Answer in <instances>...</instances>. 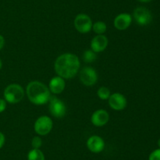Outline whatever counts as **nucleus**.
Returning a JSON list of instances; mask_svg holds the SVG:
<instances>
[{"label":"nucleus","instance_id":"f257e3e1","mask_svg":"<svg viewBox=\"0 0 160 160\" xmlns=\"http://www.w3.org/2000/svg\"><path fill=\"white\" fill-rule=\"evenodd\" d=\"M81 62L76 54L65 53L56 58L54 64V70L57 75L64 79H70L79 72Z\"/></svg>","mask_w":160,"mask_h":160},{"label":"nucleus","instance_id":"f03ea898","mask_svg":"<svg viewBox=\"0 0 160 160\" xmlns=\"http://www.w3.org/2000/svg\"><path fill=\"white\" fill-rule=\"evenodd\" d=\"M28 100L35 105H43L48 103L51 97L48 87L40 81H31L26 87Z\"/></svg>","mask_w":160,"mask_h":160},{"label":"nucleus","instance_id":"7ed1b4c3","mask_svg":"<svg viewBox=\"0 0 160 160\" xmlns=\"http://www.w3.org/2000/svg\"><path fill=\"white\" fill-rule=\"evenodd\" d=\"M24 89L20 84L12 83L5 88L3 98L7 103L14 104L21 101L24 97Z\"/></svg>","mask_w":160,"mask_h":160},{"label":"nucleus","instance_id":"20e7f679","mask_svg":"<svg viewBox=\"0 0 160 160\" xmlns=\"http://www.w3.org/2000/svg\"><path fill=\"white\" fill-rule=\"evenodd\" d=\"M53 128L52 119L47 115H42L36 119L34 130L38 136H46Z\"/></svg>","mask_w":160,"mask_h":160},{"label":"nucleus","instance_id":"39448f33","mask_svg":"<svg viewBox=\"0 0 160 160\" xmlns=\"http://www.w3.org/2000/svg\"><path fill=\"white\" fill-rule=\"evenodd\" d=\"M132 18L140 26H147L152 20V14L151 11L145 6H139L134 9Z\"/></svg>","mask_w":160,"mask_h":160},{"label":"nucleus","instance_id":"423d86ee","mask_svg":"<svg viewBox=\"0 0 160 160\" xmlns=\"http://www.w3.org/2000/svg\"><path fill=\"white\" fill-rule=\"evenodd\" d=\"M73 24L78 32L86 34L91 31L93 23L90 16L85 13H79L75 17Z\"/></svg>","mask_w":160,"mask_h":160},{"label":"nucleus","instance_id":"0eeeda50","mask_svg":"<svg viewBox=\"0 0 160 160\" xmlns=\"http://www.w3.org/2000/svg\"><path fill=\"white\" fill-rule=\"evenodd\" d=\"M49 111L52 115L56 119H62L67 114L65 103L57 97H51L49 100Z\"/></svg>","mask_w":160,"mask_h":160},{"label":"nucleus","instance_id":"6e6552de","mask_svg":"<svg viewBox=\"0 0 160 160\" xmlns=\"http://www.w3.org/2000/svg\"><path fill=\"white\" fill-rule=\"evenodd\" d=\"M80 80L84 86H92L98 81V73L92 67H84L80 71Z\"/></svg>","mask_w":160,"mask_h":160},{"label":"nucleus","instance_id":"1a4fd4ad","mask_svg":"<svg viewBox=\"0 0 160 160\" xmlns=\"http://www.w3.org/2000/svg\"><path fill=\"white\" fill-rule=\"evenodd\" d=\"M109 107L115 111H122L125 109L128 105V100L126 97L120 93H111L108 99Z\"/></svg>","mask_w":160,"mask_h":160},{"label":"nucleus","instance_id":"9d476101","mask_svg":"<svg viewBox=\"0 0 160 160\" xmlns=\"http://www.w3.org/2000/svg\"><path fill=\"white\" fill-rule=\"evenodd\" d=\"M86 145H87L88 149L91 152L98 154L104 150L106 144H105L104 140L101 136H98V135H92V136H89L88 139L87 140Z\"/></svg>","mask_w":160,"mask_h":160},{"label":"nucleus","instance_id":"9b49d317","mask_svg":"<svg viewBox=\"0 0 160 160\" xmlns=\"http://www.w3.org/2000/svg\"><path fill=\"white\" fill-rule=\"evenodd\" d=\"M132 20V15L128 13H121L114 18L113 25L116 29L119 31H124L131 26Z\"/></svg>","mask_w":160,"mask_h":160},{"label":"nucleus","instance_id":"f8f14e48","mask_svg":"<svg viewBox=\"0 0 160 160\" xmlns=\"http://www.w3.org/2000/svg\"><path fill=\"white\" fill-rule=\"evenodd\" d=\"M109 121V114L105 109H98L92 113L91 122L95 126L102 127L106 125Z\"/></svg>","mask_w":160,"mask_h":160},{"label":"nucleus","instance_id":"ddd939ff","mask_svg":"<svg viewBox=\"0 0 160 160\" xmlns=\"http://www.w3.org/2000/svg\"><path fill=\"white\" fill-rule=\"evenodd\" d=\"M109 39L105 35H97L91 41V50L95 53H102L108 46Z\"/></svg>","mask_w":160,"mask_h":160},{"label":"nucleus","instance_id":"4468645a","mask_svg":"<svg viewBox=\"0 0 160 160\" xmlns=\"http://www.w3.org/2000/svg\"><path fill=\"white\" fill-rule=\"evenodd\" d=\"M48 87L50 93L55 94V95L62 93L66 87L65 79L59 75L52 77L48 83Z\"/></svg>","mask_w":160,"mask_h":160},{"label":"nucleus","instance_id":"2eb2a0df","mask_svg":"<svg viewBox=\"0 0 160 160\" xmlns=\"http://www.w3.org/2000/svg\"><path fill=\"white\" fill-rule=\"evenodd\" d=\"M28 160H45V157L42 150L32 148L28 152Z\"/></svg>","mask_w":160,"mask_h":160},{"label":"nucleus","instance_id":"dca6fc26","mask_svg":"<svg viewBox=\"0 0 160 160\" xmlns=\"http://www.w3.org/2000/svg\"><path fill=\"white\" fill-rule=\"evenodd\" d=\"M92 30L97 35H104L107 30L106 24L103 21H96L92 24Z\"/></svg>","mask_w":160,"mask_h":160},{"label":"nucleus","instance_id":"f3484780","mask_svg":"<svg viewBox=\"0 0 160 160\" xmlns=\"http://www.w3.org/2000/svg\"><path fill=\"white\" fill-rule=\"evenodd\" d=\"M97 95L101 100H108V99L111 95V91L106 86H101V87L98 88V91H97Z\"/></svg>","mask_w":160,"mask_h":160},{"label":"nucleus","instance_id":"a211bd4d","mask_svg":"<svg viewBox=\"0 0 160 160\" xmlns=\"http://www.w3.org/2000/svg\"><path fill=\"white\" fill-rule=\"evenodd\" d=\"M83 61L86 63H92L96 60V53L92 50H88L83 53Z\"/></svg>","mask_w":160,"mask_h":160},{"label":"nucleus","instance_id":"6ab92c4d","mask_svg":"<svg viewBox=\"0 0 160 160\" xmlns=\"http://www.w3.org/2000/svg\"><path fill=\"white\" fill-rule=\"evenodd\" d=\"M31 146L34 149H40L42 146V139L39 136H34L31 140Z\"/></svg>","mask_w":160,"mask_h":160},{"label":"nucleus","instance_id":"aec40b11","mask_svg":"<svg viewBox=\"0 0 160 160\" xmlns=\"http://www.w3.org/2000/svg\"><path fill=\"white\" fill-rule=\"evenodd\" d=\"M148 160H160V148L152 152L148 157Z\"/></svg>","mask_w":160,"mask_h":160},{"label":"nucleus","instance_id":"412c9836","mask_svg":"<svg viewBox=\"0 0 160 160\" xmlns=\"http://www.w3.org/2000/svg\"><path fill=\"white\" fill-rule=\"evenodd\" d=\"M7 102L4 100V98H0V113H2L6 109Z\"/></svg>","mask_w":160,"mask_h":160},{"label":"nucleus","instance_id":"4be33fe9","mask_svg":"<svg viewBox=\"0 0 160 160\" xmlns=\"http://www.w3.org/2000/svg\"><path fill=\"white\" fill-rule=\"evenodd\" d=\"M5 143H6V136L2 132H0V149L4 146Z\"/></svg>","mask_w":160,"mask_h":160},{"label":"nucleus","instance_id":"5701e85b","mask_svg":"<svg viewBox=\"0 0 160 160\" xmlns=\"http://www.w3.org/2000/svg\"><path fill=\"white\" fill-rule=\"evenodd\" d=\"M5 43H6V40H5V38L3 37L2 35H0V51L3 49L4 47Z\"/></svg>","mask_w":160,"mask_h":160},{"label":"nucleus","instance_id":"b1692460","mask_svg":"<svg viewBox=\"0 0 160 160\" xmlns=\"http://www.w3.org/2000/svg\"><path fill=\"white\" fill-rule=\"evenodd\" d=\"M138 1L141 2V3H149V2H151L152 0H138Z\"/></svg>","mask_w":160,"mask_h":160},{"label":"nucleus","instance_id":"393cba45","mask_svg":"<svg viewBox=\"0 0 160 160\" xmlns=\"http://www.w3.org/2000/svg\"><path fill=\"white\" fill-rule=\"evenodd\" d=\"M2 60L0 59V70L2 69Z\"/></svg>","mask_w":160,"mask_h":160},{"label":"nucleus","instance_id":"a878e982","mask_svg":"<svg viewBox=\"0 0 160 160\" xmlns=\"http://www.w3.org/2000/svg\"><path fill=\"white\" fill-rule=\"evenodd\" d=\"M157 144H158V146H159V148H160V138H159V140H158Z\"/></svg>","mask_w":160,"mask_h":160}]
</instances>
